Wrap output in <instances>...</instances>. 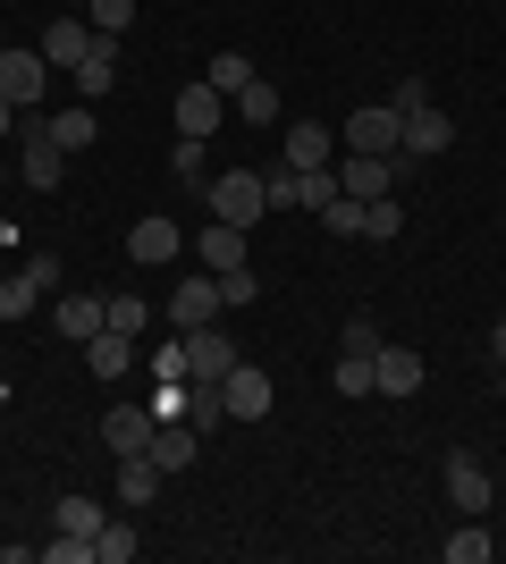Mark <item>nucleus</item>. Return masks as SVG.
<instances>
[{
	"label": "nucleus",
	"instance_id": "1",
	"mask_svg": "<svg viewBox=\"0 0 506 564\" xmlns=\"http://www.w3.org/2000/svg\"><path fill=\"white\" fill-rule=\"evenodd\" d=\"M203 203H212V219H228V228H245V236H254V219L270 212L262 169H219L212 186H203Z\"/></svg>",
	"mask_w": 506,
	"mask_h": 564
},
{
	"label": "nucleus",
	"instance_id": "2",
	"mask_svg": "<svg viewBox=\"0 0 506 564\" xmlns=\"http://www.w3.org/2000/svg\"><path fill=\"white\" fill-rule=\"evenodd\" d=\"M431 379V362L413 346H397V337H380V354H372V397H388V404H406L413 388Z\"/></svg>",
	"mask_w": 506,
	"mask_h": 564
},
{
	"label": "nucleus",
	"instance_id": "3",
	"mask_svg": "<svg viewBox=\"0 0 506 564\" xmlns=\"http://www.w3.org/2000/svg\"><path fill=\"white\" fill-rule=\"evenodd\" d=\"M337 143H346V152H397V143H406V118L388 110V101H363L355 118H346V127H337Z\"/></svg>",
	"mask_w": 506,
	"mask_h": 564
},
{
	"label": "nucleus",
	"instance_id": "4",
	"mask_svg": "<svg viewBox=\"0 0 506 564\" xmlns=\"http://www.w3.org/2000/svg\"><path fill=\"white\" fill-rule=\"evenodd\" d=\"M43 68H76L85 51H94V25H85V9H51V25H43Z\"/></svg>",
	"mask_w": 506,
	"mask_h": 564
},
{
	"label": "nucleus",
	"instance_id": "5",
	"mask_svg": "<svg viewBox=\"0 0 506 564\" xmlns=\"http://www.w3.org/2000/svg\"><path fill=\"white\" fill-rule=\"evenodd\" d=\"M489 497H498V480H489V464L482 455H448V506H456V514H489Z\"/></svg>",
	"mask_w": 506,
	"mask_h": 564
},
{
	"label": "nucleus",
	"instance_id": "6",
	"mask_svg": "<svg viewBox=\"0 0 506 564\" xmlns=\"http://www.w3.org/2000/svg\"><path fill=\"white\" fill-rule=\"evenodd\" d=\"M51 279H60V261H51V253H34L25 270H9V279H0V321H25V312L43 304Z\"/></svg>",
	"mask_w": 506,
	"mask_h": 564
},
{
	"label": "nucleus",
	"instance_id": "7",
	"mask_svg": "<svg viewBox=\"0 0 506 564\" xmlns=\"http://www.w3.org/2000/svg\"><path fill=\"white\" fill-rule=\"evenodd\" d=\"M169 321H177V329H212V321H219V279H212V270H186V279H177Z\"/></svg>",
	"mask_w": 506,
	"mask_h": 564
},
{
	"label": "nucleus",
	"instance_id": "8",
	"mask_svg": "<svg viewBox=\"0 0 506 564\" xmlns=\"http://www.w3.org/2000/svg\"><path fill=\"white\" fill-rule=\"evenodd\" d=\"M219 397H228V422H262L270 404H279V388H270V371H254V362H237V371L219 379Z\"/></svg>",
	"mask_w": 506,
	"mask_h": 564
},
{
	"label": "nucleus",
	"instance_id": "9",
	"mask_svg": "<svg viewBox=\"0 0 506 564\" xmlns=\"http://www.w3.org/2000/svg\"><path fill=\"white\" fill-rule=\"evenodd\" d=\"M127 261H144V270L186 261V236H177V219H136V228H127Z\"/></svg>",
	"mask_w": 506,
	"mask_h": 564
},
{
	"label": "nucleus",
	"instance_id": "10",
	"mask_svg": "<svg viewBox=\"0 0 506 564\" xmlns=\"http://www.w3.org/2000/svg\"><path fill=\"white\" fill-rule=\"evenodd\" d=\"M177 337H186V379H228L245 362L237 337H219V329H177Z\"/></svg>",
	"mask_w": 506,
	"mask_h": 564
},
{
	"label": "nucleus",
	"instance_id": "11",
	"mask_svg": "<svg viewBox=\"0 0 506 564\" xmlns=\"http://www.w3.org/2000/svg\"><path fill=\"white\" fill-rule=\"evenodd\" d=\"M194 261H203V270H245V261H254V245H245V228H228V219H203V236H194Z\"/></svg>",
	"mask_w": 506,
	"mask_h": 564
},
{
	"label": "nucleus",
	"instance_id": "12",
	"mask_svg": "<svg viewBox=\"0 0 506 564\" xmlns=\"http://www.w3.org/2000/svg\"><path fill=\"white\" fill-rule=\"evenodd\" d=\"M43 85H51L43 51H0V94L18 101V110H34V101H43Z\"/></svg>",
	"mask_w": 506,
	"mask_h": 564
},
{
	"label": "nucleus",
	"instance_id": "13",
	"mask_svg": "<svg viewBox=\"0 0 506 564\" xmlns=\"http://www.w3.org/2000/svg\"><path fill=\"white\" fill-rule=\"evenodd\" d=\"M18 177L25 186H60V177H68V152H60V143H51V127H25V152H18Z\"/></svg>",
	"mask_w": 506,
	"mask_h": 564
},
{
	"label": "nucleus",
	"instance_id": "14",
	"mask_svg": "<svg viewBox=\"0 0 506 564\" xmlns=\"http://www.w3.org/2000/svg\"><path fill=\"white\" fill-rule=\"evenodd\" d=\"M388 177H397V152H388V161L380 152H346V161H337V186L355 194V203H380Z\"/></svg>",
	"mask_w": 506,
	"mask_h": 564
},
{
	"label": "nucleus",
	"instance_id": "15",
	"mask_svg": "<svg viewBox=\"0 0 506 564\" xmlns=\"http://www.w3.org/2000/svg\"><path fill=\"white\" fill-rule=\"evenodd\" d=\"M448 143H456V118L431 101V110H413V118H406V143H397V152H406V161H439Z\"/></svg>",
	"mask_w": 506,
	"mask_h": 564
},
{
	"label": "nucleus",
	"instance_id": "16",
	"mask_svg": "<svg viewBox=\"0 0 506 564\" xmlns=\"http://www.w3.org/2000/svg\"><path fill=\"white\" fill-rule=\"evenodd\" d=\"M219 118H228V94H212V85L194 76L186 94H177V135H203V143H212V135H219Z\"/></svg>",
	"mask_w": 506,
	"mask_h": 564
},
{
	"label": "nucleus",
	"instance_id": "17",
	"mask_svg": "<svg viewBox=\"0 0 506 564\" xmlns=\"http://www.w3.org/2000/svg\"><path fill=\"white\" fill-rule=\"evenodd\" d=\"M68 76H76V94H85V101H101L110 85H119V34H94V51H85Z\"/></svg>",
	"mask_w": 506,
	"mask_h": 564
},
{
	"label": "nucleus",
	"instance_id": "18",
	"mask_svg": "<svg viewBox=\"0 0 506 564\" xmlns=\"http://www.w3.org/2000/svg\"><path fill=\"white\" fill-rule=\"evenodd\" d=\"M101 438H110V455H144L152 447V404H110V413H101Z\"/></svg>",
	"mask_w": 506,
	"mask_h": 564
},
{
	"label": "nucleus",
	"instance_id": "19",
	"mask_svg": "<svg viewBox=\"0 0 506 564\" xmlns=\"http://www.w3.org/2000/svg\"><path fill=\"white\" fill-rule=\"evenodd\" d=\"M43 127H51V143H60L68 161H76V152H94V135H101V127H94V101H68V110H51Z\"/></svg>",
	"mask_w": 506,
	"mask_h": 564
},
{
	"label": "nucleus",
	"instance_id": "20",
	"mask_svg": "<svg viewBox=\"0 0 506 564\" xmlns=\"http://www.w3.org/2000/svg\"><path fill=\"white\" fill-rule=\"evenodd\" d=\"M288 135V169H330V152H337V135L321 127V118H304V127H279Z\"/></svg>",
	"mask_w": 506,
	"mask_h": 564
},
{
	"label": "nucleus",
	"instance_id": "21",
	"mask_svg": "<svg viewBox=\"0 0 506 564\" xmlns=\"http://www.w3.org/2000/svg\"><path fill=\"white\" fill-rule=\"evenodd\" d=\"M194 447H203V438H194L186 422H152V447H144V455L161 464V480H169V471H186V464H194Z\"/></svg>",
	"mask_w": 506,
	"mask_h": 564
},
{
	"label": "nucleus",
	"instance_id": "22",
	"mask_svg": "<svg viewBox=\"0 0 506 564\" xmlns=\"http://www.w3.org/2000/svg\"><path fill=\"white\" fill-rule=\"evenodd\" d=\"M489 547H498V540H489V522H482V514H464L456 531L439 540V556H448V564H489Z\"/></svg>",
	"mask_w": 506,
	"mask_h": 564
},
{
	"label": "nucleus",
	"instance_id": "23",
	"mask_svg": "<svg viewBox=\"0 0 506 564\" xmlns=\"http://www.w3.org/2000/svg\"><path fill=\"white\" fill-rule=\"evenodd\" d=\"M101 329H119V337H144V329H152V304L136 295V286H119V295H101Z\"/></svg>",
	"mask_w": 506,
	"mask_h": 564
},
{
	"label": "nucleus",
	"instance_id": "24",
	"mask_svg": "<svg viewBox=\"0 0 506 564\" xmlns=\"http://www.w3.org/2000/svg\"><path fill=\"white\" fill-rule=\"evenodd\" d=\"M228 110H237L245 127H279V118H288V101H279V85H270V76H254V85H245Z\"/></svg>",
	"mask_w": 506,
	"mask_h": 564
},
{
	"label": "nucleus",
	"instance_id": "25",
	"mask_svg": "<svg viewBox=\"0 0 506 564\" xmlns=\"http://www.w3.org/2000/svg\"><path fill=\"white\" fill-rule=\"evenodd\" d=\"M228 422V397H219V379H186V430L203 438V430Z\"/></svg>",
	"mask_w": 506,
	"mask_h": 564
},
{
	"label": "nucleus",
	"instance_id": "26",
	"mask_svg": "<svg viewBox=\"0 0 506 564\" xmlns=\"http://www.w3.org/2000/svg\"><path fill=\"white\" fill-rule=\"evenodd\" d=\"M127 362H136V346H127L119 329L85 337V371H94V379H127Z\"/></svg>",
	"mask_w": 506,
	"mask_h": 564
},
{
	"label": "nucleus",
	"instance_id": "27",
	"mask_svg": "<svg viewBox=\"0 0 506 564\" xmlns=\"http://www.w3.org/2000/svg\"><path fill=\"white\" fill-rule=\"evenodd\" d=\"M161 497V464L152 455H119V506H152Z\"/></svg>",
	"mask_w": 506,
	"mask_h": 564
},
{
	"label": "nucleus",
	"instance_id": "28",
	"mask_svg": "<svg viewBox=\"0 0 506 564\" xmlns=\"http://www.w3.org/2000/svg\"><path fill=\"white\" fill-rule=\"evenodd\" d=\"M51 321H60V337H76V346H85V337H101V295H60V312H51Z\"/></svg>",
	"mask_w": 506,
	"mask_h": 564
},
{
	"label": "nucleus",
	"instance_id": "29",
	"mask_svg": "<svg viewBox=\"0 0 506 564\" xmlns=\"http://www.w3.org/2000/svg\"><path fill=\"white\" fill-rule=\"evenodd\" d=\"M203 85H212V94H228V101H237L245 85H254V59H245V51H219L212 68H203Z\"/></svg>",
	"mask_w": 506,
	"mask_h": 564
},
{
	"label": "nucleus",
	"instance_id": "30",
	"mask_svg": "<svg viewBox=\"0 0 506 564\" xmlns=\"http://www.w3.org/2000/svg\"><path fill=\"white\" fill-rule=\"evenodd\" d=\"M101 522H110V514H101L94 497H60V514H51V531H76V540H94Z\"/></svg>",
	"mask_w": 506,
	"mask_h": 564
},
{
	"label": "nucleus",
	"instance_id": "31",
	"mask_svg": "<svg viewBox=\"0 0 506 564\" xmlns=\"http://www.w3.org/2000/svg\"><path fill=\"white\" fill-rule=\"evenodd\" d=\"M363 236H372V245H397V236H406V203H363Z\"/></svg>",
	"mask_w": 506,
	"mask_h": 564
},
{
	"label": "nucleus",
	"instance_id": "32",
	"mask_svg": "<svg viewBox=\"0 0 506 564\" xmlns=\"http://www.w3.org/2000/svg\"><path fill=\"white\" fill-rule=\"evenodd\" d=\"M136 547H144V540H136V522H101V531H94V564H127Z\"/></svg>",
	"mask_w": 506,
	"mask_h": 564
},
{
	"label": "nucleus",
	"instance_id": "33",
	"mask_svg": "<svg viewBox=\"0 0 506 564\" xmlns=\"http://www.w3.org/2000/svg\"><path fill=\"white\" fill-rule=\"evenodd\" d=\"M321 228H330V236H363V203H355L346 186H337L330 203H321Z\"/></svg>",
	"mask_w": 506,
	"mask_h": 564
},
{
	"label": "nucleus",
	"instance_id": "34",
	"mask_svg": "<svg viewBox=\"0 0 506 564\" xmlns=\"http://www.w3.org/2000/svg\"><path fill=\"white\" fill-rule=\"evenodd\" d=\"M254 295H262V279H254V261H245V270H219V312H245Z\"/></svg>",
	"mask_w": 506,
	"mask_h": 564
},
{
	"label": "nucleus",
	"instance_id": "35",
	"mask_svg": "<svg viewBox=\"0 0 506 564\" xmlns=\"http://www.w3.org/2000/svg\"><path fill=\"white\" fill-rule=\"evenodd\" d=\"M85 25H94V34H127V25H136V0H85Z\"/></svg>",
	"mask_w": 506,
	"mask_h": 564
},
{
	"label": "nucleus",
	"instance_id": "36",
	"mask_svg": "<svg viewBox=\"0 0 506 564\" xmlns=\"http://www.w3.org/2000/svg\"><path fill=\"white\" fill-rule=\"evenodd\" d=\"M169 169H177L186 186H212V169H203V135H177V152H169Z\"/></svg>",
	"mask_w": 506,
	"mask_h": 564
},
{
	"label": "nucleus",
	"instance_id": "37",
	"mask_svg": "<svg viewBox=\"0 0 506 564\" xmlns=\"http://www.w3.org/2000/svg\"><path fill=\"white\" fill-rule=\"evenodd\" d=\"M337 354H380V321H372V312H355V321L337 329Z\"/></svg>",
	"mask_w": 506,
	"mask_h": 564
},
{
	"label": "nucleus",
	"instance_id": "38",
	"mask_svg": "<svg viewBox=\"0 0 506 564\" xmlns=\"http://www.w3.org/2000/svg\"><path fill=\"white\" fill-rule=\"evenodd\" d=\"M337 397H372V354H337Z\"/></svg>",
	"mask_w": 506,
	"mask_h": 564
},
{
	"label": "nucleus",
	"instance_id": "39",
	"mask_svg": "<svg viewBox=\"0 0 506 564\" xmlns=\"http://www.w3.org/2000/svg\"><path fill=\"white\" fill-rule=\"evenodd\" d=\"M262 194H270V212H304V194H295V169H288V161L262 177Z\"/></svg>",
	"mask_w": 506,
	"mask_h": 564
},
{
	"label": "nucleus",
	"instance_id": "40",
	"mask_svg": "<svg viewBox=\"0 0 506 564\" xmlns=\"http://www.w3.org/2000/svg\"><path fill=\"white\" fill-rule=\"evenodd\" d=\"M144 362H152V379H186V337H161Z\"/></svg>",
	"mask_w": 506,
	"mask_h": 564
},
{
	"label": "nucleus",
	"instance_id": "41",
	"mask_svg": "<svg viewBox=\"0 0 506 564\" xmlns=\"http://www.w3.org/2000/svg\"><path fill=\"white\" fill-rule=\"evenodd\" d=\"M43 564H94V540H76V531H51Z\"/></svg>",
	"mask_w": 506,
	"mask_h": 564
},
{
	"label": "nucleus",
	"instance_id": "42",
	"mask_svg": "<svg viewBox=\"0 0 506 564\" xmlns=\"http://www.w3.org/2000/svg\"><path fill=\"white\" fill-rule=\"evenodd\" d=\"M388 110H397V118L431 110V85H422V76H397V94H388Z\"/></svg>",
	"mask_w": 506,
	"mask_h": 564
},
{
	"label": "nucleus",
	"instance_id": "43",
	"mask_svg": "<svg viewBox=\"0 0 506 564\" xmlns=\"http://www.w3.org/2000/svg\"><path fill=\"white\" fill-rule=\"evenodd\" d=\"M18 118H25V110H18L9 94H0V135H18Z\"/></svg>",
	"mask_w": 506,
	"mask_h": 564
},
{
	"label": "nucleus",
	"instance_id": "44",
	"mask_svg": "<svg viewBox=\"0 0 506 564\" xmlns=\"http://www.w3.org/2000/svg\"><path fill=\"white\" fill-rule=\"evenodd\" d=\"M489 362H498V371H506V321H498V329H489Z\"/></svg>",
	"mask_w": 506,
	"mask_h": 564
},
{
	"label": "nucleus",
	"instance_id": "45",
	"mask_svg": "<svg viewBox=\"0 0 506 564\" xmlns=\"http://www.w3.org/2000/svg\"><path fill=\"white\" fill-rule=\"evenodd\" d=\"M51 9H85V0H51Z\"/></svg>",
	"mask_w": 506,
	"mask_h": 564
},
{
	"label": "nucleus",
	"instance_id": "46",
	"mask_svg": "<svg viewBox=\"0 0 506 564\" xmlns=\"http://www.w3.org/2000/svg\"><path fill=\"white\" fill-rule=\"evenodd\" d=\"M0 194H9V161H0Z\"/></svg>",
	"mask_w": 506,
	"mask_h": 564
},
{
	"label": "nucleus",
	"instance_id": "47",
	"mask_svg": "<svg viewBox=\"0 0 506 564\" xmlns=\"http://www.w3.org/2000/svg\"><path fill=\"white\" fill-rule=\"evenodd\" d=\"M498 388H506V371H498Z\"/></svg>",
	"mask_w": 506,
	"mask_h": 564
}]
</instances>
